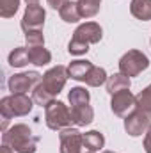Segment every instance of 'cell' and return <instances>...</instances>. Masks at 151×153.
Here are the masks:
<instances>
[{
  "mask_svg": "<svg viewBox=\"0 0 151 153\" xmlns=\"http://www.w3.org/2000/svg\"><path fill=\"white\" fill-rule=\"evenodd\" d=\"M44 18L46 13L41 5H27L23 18H21V30L23 32H30V30H41L44 25Z\"/></svg>",
  "mask_w": 151,
  "mask_h": 153,
  "instance_id": "cell-11",
  "label": "cell"
},
{
  "mask_svg": "<svg viewBox=\"0 0 151 153\" xmlns=\"http://www.w3.org/2000/svg\"><path fill=\"white\" fill-rule=\"evenodd\" d=\"M84 143H85V146H87L89 150L100 152V150L105 146V137H103V134L98 132V130H89V132L84 134Z\"/></svg>",
  "mask_w": 151,
  "mask_h": 153,
  "instance_id": "cell-19",
  "label": "cell"
},
{
  "mask_svg": "<svg viewBox=\"0 0 151 153\" xmlns=\"http://www.w3.org/2000/svg\"><path fill=\"white\" fill-rule=\"evenodd\" d=\"M150 125H151V117L144 112H141V111H137V109H133V112H130L124 117V130L132 137H139V135L146 134Z\"/></svg>",
  "mask_w": 151,
  "mask_h": 153,
  "instance_id": "cell-10",
  "label": "cell"
},
{
  "mask_svg": "<svg viewBox=\"0 0 151 153\" xmlns=\"http://www.w3.org/2000/svg\"><path fill=\"white\" fill-rule=\"evenodd\" d=\"M44 121H46V126L53 132H61L64 128H70L73 125L71 109H68L66 103L53 100L44 107Z\"/></svg>",
  "mask_w": 151,
  "mask_h": 153,
  "instance_id": "cell-5",
  "label": "cell"
},
{
  "mask_svg": "<svg viewBox=\"0 0 151 153\" xmlns=\"http://www.w3.org/2000/svg\"><path fill=\"white\" fill-rule=\"evenodd\" d=\"M93 62L91 61H84V59H78V61H73L70 66H68V75L70 78H73V80H78V82H84L87 75H89V71L93 70Z\"/></svg>",
  "mask_w": 151,
  "mask_h": 153,
  "instance_id": "cell-12",
  "label": "cell"
},
{
  "mask_svg": "<svg viewBox=\"0 0 151 153\" xmlns=\"http://www.w3.org/2000/svg\"><path fill=\"white\" fill-rule=\"evenodd\" d=\"M2 143L13 148L16 153H36L39 137H36L29 125L18 123L13 125L9 130L2 132Z\"/></svg>",
  "mask_w": 151,
  "mask_h": 153,
  "instance_id": "cell-2",
  "label": "cell"
},
{
  "mask_svg": "<svg viewBox=\"0 0 151 153\" xmlns=\"http://www.w3.org/2000/svg\"><path fill=\"white\" fill-rule=\"evenodd\" d=\"M150 68V59L141 50H128L119 59V73L126 76H137Z\"/></svg>",
  "mask_w": 151,
  "mask_h": 153,
  "instance_id": "cell-6",
  "label": "cell"
},
{
  "mask_svg": "<svg viewBox=\"0 0 151 153\" xmlns=\"http://www.w3.org/2000/svg\"><path fill=\"white\" fill-rule=\"evenodd\" d=\"M107 71L103 70V68H100V66H93V70L89 71V75L87 78L84 80L89 87H100V85H103V84H107Z\"/></svg>",
  "mask_w": 151,
  "mask_h": 153,
  "instance_id": "cell-21",
  "label": "cell"
},
{
  "mask_svg": "<svg viewBox=\"0 0 151 153\" xmlns=\"http://www.w3.org/2000/svg\"><path fill=\"white\" fill-rule=\"evenodd\" d=\"M32 107H34V100L29 98L27 94H21V93L9 94V96H4L0 100V114H2L4 121L27 116L32 111Z\"/></svg>",
  "mask_w": 151,
  "mask_h": 153,
  "instance_id": "cell-4",
  "label": "cell"
},
{
  "mask_svg": "<svg viewBox=\"0 0 151 153\" xmlns=\"http://www.w3.org/2000/svg\"><path fill=\"white\" fill-rule=\"evenodd\" d=\"M103 153H114V152H103Z\"/></svg>",
  "mask_w": 151,
  "mask_h": 153,
  "instance_id": "cell-29",
  "label": "cell"
},
{
  "mask_svg": "<svg viewBox=\"0 0 151 153\" xmlns=\"http://www.w3.org/2000/svg\"><path fill=\"white\" fill-rule=\"evenodd\" d=\"M27 5H39V0H25Z\"/></svg>",
  "mask_w": 151,
  "mask_h": 153,
  "instance_id": "cell-28",
  "label": "cell"
},
{
  "mask_svg": "<svg viewBox=\"0 0 151 153\" xmlns=\"http://www.w3.org/2000/svg\"><path fill=\"white\" fill-rule=\"evenodd\" d=\"M68 78H70L68 68H64V66H53V68H50L43 75V80L39 82L38 85H36V89L32 91L34 103L41 105V107H46L64 89Z\"/></svg>",
  "mask_w": 151,
  "mask_h": 153,
  "instance_id": "cell-1",
  "label": "cell"
},
{
  "mask_svg": "<svg viewBox=\"0 0 151 153\" xmlns=\"http://www.w3.org/2000/svg\"><path fill=\"white\" fill-rule=\"evenodd\" d=\"M59 143H61V153H96L85 146L84 134H80V130L73 126L61 130Z\"/></svg>",
  "mask_w": 151,
  "mask_h": 153,
  "instance_id": "cell-7",
  "label": "cell"
},
{
  "mask_svg": "<svg viewBox=\"0 0 151 153\" xmlns=\"http://www.w3.org/2000/svg\"><path fill=\"white\" fill-rule=\"evenodd\" d=\"M68 100H70V105H71V107H78V105L89 103L91 94H89V91H87L85 87L76 85V87H71V91H70V94H68Z\"/></svg>",
  "mask_w": 151,
  "mask_h": 153,
  "instance_id": "cell-20",
  "label": "cell"
},
{
  "mask_svg": "<svg viewBox=\"0 0 151 153\" xmlns=\"http://www.w3.org/2000/svg\"><path fill=\"white\" fill-rule=\"evenodd\" d=\"M105 85H107V93L112 96L114 93H119L123 89H130L132 80H130V76L123 75V73H115V75L107 78V84Z\"/></svg>",
  "mask_w": 151,
  "mask_h": 153,
  "instance_id": "cell-15",
  "label": "cell"
},
{
  "mask_svg": "<svg viewBox=\"0 0 151 153\" xmlns=\"http://www.w3.org/2000/svg\"><path fill=\"white\" fill-rule=\"evenodd\" d=\"M18 7H20V0H0V16L11 18L16 14Z\"/></svg>",
  "mask_w": 151,
  "mask_h": 153,
  "instance_id": "cell-23",
  "label": "cell"
},
{
  "mask_svg": "<svg viewBox=\"0 0 151 153\" xmlns=\"http://www.w3.org/2000/svg\"><path fill=\"white\" fill-rule=\"evenodd\" d=\"M150 43H151V41H150Z\"/></svg>",
  "mask_w": 151,
  "mask_h": 153,
  "instance_id": "cell-30",
  "label": "cell"
},
{
  "mask_svg": "<svg viewBox=\"0 0 151 153\" xmlns=\"http://www.w3.org/2000/svg\"><path fill=\"white\" fill-rule=\"evenodd\" d=\"M59 16H61V20L66 22V23H78V22L82 20L80 11H78V5H76V2H73V0H70L68 4H64V5L59 9Z\"/></svg>",
  "mask_w": 151,
  "mask_h": 153,
  "instance_id": "cell-16",
  "label": "cell"
},
{
  "mask_svg": "<svg viewBox=\"0 0 151 153\" xmlns=\"http://www.w3.org/2000/svg\"><path fill=\"white\" fill-rule=\"evenodd\" d=\"M103 38V30L96 22H85L76 27L73 38L68 43V52L71 55H84L89 52V45L100 43Z\"/></svg>",
  "mask_w": 151,
  "mask_h": 153,
  "instance_id": "cell-3",
  "label": "cell"
},
{
  "mask_svg": "<svg viewBox=\"0 0 151 153\" xmlns=\"http://www.w3.org/2000/svg\"><path fill=\"white\" fill-rule=\"evenodd\" d=\"M9 64L13 68H23L25 64H29V53H27V46H18L9 53Z\"/></svg>",
  "mask_w": 151,
  "mask_h": 153,
  "instance_id": "cell-22",
  "label": "cell"
},
{
  "mask_svg": "<svg viewBox=\"0 0 151 153\" xmlns=\"http://www.w3.org/2000/svg\"><path fill=\"white\" fill-rule=\"evenodd\" d=\"M0 153H14V150H13V148H9L7 144H2V150H0Z\"/></svg>",
  "mask_w": 151,
  "mask_h": 153,
  "instance_id": "cell-27",
  "label": "cell"
},
{
  "mask_svg": "<svg viewBox=\"0 0 151 153\" xmlns=\"http://www.w3.org/2000/svg\"><path fill=\"white\" fill-rule=\"evenodd\" d=\"M46 2H48V5H50L52 9H57V11H59V9H61L64 4H68L70 0H46Z\"/></svg>",
  "mask_w": 151,
  "mask_h": 153,
  "instance_id": "cell-26",
  "label": "cell"
},
{
  "mask_svg": "<svg viewBox=\"0 0 151 153\" xmlns=\"http://www.w3.org/2000/svg\"><path fill=\"white\" fill-rule=\"evenodd\" d=\"M25 43H27V48L44 46V36H43L41 30H30V32H25Z\"/></svg>",
  "mask_w": 151,
  "mask_h": 153,
  "instance_id": "cell-24",
  "label": "cell"
},
{
  "mask_svg": "<svg viewBox=\"0 0 151 153\" xmlns=\"http://www.w3.org/2000/svg\"><path fill=\"white\" fill-rule=\"evenodd\" d=\"M29 53V61L34 66H46L48 62H52V53L44 48V46H38V48H27Z\"/></svg>",
  "mask_w": 151,
  "mask_h": 153,
  "instance_id": "cell-17",
  "label": "cell"
},
{
  "mask_svg": "<svg viewBox=\"0 0 151 153\" xmlns=\"http://www.w3.org/2000/svg\"><path fill=\"white\" fill-rule=\"evenodd\" d=\"M130 13L142 22L151 20V0H132L130 2Z\"/></svg>",
  "mask_w": 151,
  "mask_h": 153,
  "instance_id": "cell-14",
  "label": "cell"
},
{
  "mask_svg": "<svg viewBox=\"0 0 151 153\" xmlns=\"http://www.w3.org/2000/svg\"><path fill=\"white\" fill-rule=\"evenodd\" d=\"M144 152L151 153V125L146 130V135H144Z\"/></svg>",
  "mask_w": 151,
  "mask_h": 153,
  "instance_id": "cell-25",
  "label": "cell"
},
{
  "mask_svg": "<svg viewBox=\"0 0 151 153\" xmlns=\"http://www.w3.org/2000/svg\"><path fill=\"white\" fill-rule=\"evenodd\" d=\"M135 109V94H132L130 89H123L119 93H114L110 98V111L119 117H126Z\"/></svg>",
  "mask_w": 151,
  "mask_h": 153,
  "instance_id": "cell-9",
  "label": "cell"
},
{
  "mask_svg": "<svg viewBox=\"0 0 151 153\" xmlns=\"http://www.w3.org/2000/svg\"><path fill=\"white\" fill-rule=\"evenodd\" d=\"M76 5H78L80 16L87 20V18H94L100 13L101 0H76Z\"/></svg>",
  "mask_w": 151,
  "mask_h": 153,
  "instance_id": "cell-18",
  "label": "cell"
},
{
  "mask_svg": "<svg viewBox=\"0 0 151 153\" xmlns=\"http://www.w3.org/2000/svg\"><path fill=\"white\" fill-rule=\"evenodd\" d=\"M43 80V75H39L38 71H25V73H16L9 78L7 82V87L11 91V94H16V93H21V94H27L30 89H36L39 82Z\"/></svg>",
  "mask_w": 151,
  "mask_h": 153,
  "instance_id": "cell-8",
  "label": "cell"
},
{
  "mask_svg": "<svg viewBox=\"0 0 151 153\" xmlns=\"http://www.w3.org/2000/svg\"><path fill=\"white\" fill-rule=\"evenodd\" d=\"M71 116H73V123L76 126H87L94 119V111L89 103H85V105L71 107Z\"/></svg>",
  "mask_w": 151,
  "mask_h": 153,
  "instance_id": "cell-13",
  "label": "cell"
}]
</instances>
